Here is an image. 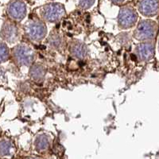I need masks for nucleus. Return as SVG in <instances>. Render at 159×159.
<instances>
[{"instance_id": "nucleus-1", "label": "nucleus", "mask_w": 159, "mask_h": 159, "mask_svg": "<svg viewBox=\"0 0 159 159\" xmlns=\"http://www.w3.org/2000/svg\"><path fill=\"white\" fill-rule=\"evenodd\" d=\"M157 32V25L150 20L142 21L138 25L134 32V37L139 41L151 40L155 37Z\"/></svg>"}, {"instance_id": "nucleus-2", "label": "nucleus", "mask_w": 159, "mask_h": 159, "mask_svg": "<svg viewBox=\"0 0 159 159\" xmlns=\"http://www.w3.org/2000/svg\"><path fill=\"white\" fill-rule=\"evenodd\" d=\"M14 57L19 65H30L34 59V52L29 45H18L14 49Z\"/></svg>"}, {"instance_id": "nucleus-3", "label": "nucleus", "mask_w": 159, "mask_h": 159, "mask_svg": "<svg viewBox=\"0 0 159 159\" xmlns=\"http://www.w3.org/2000/svg\"><path fill=\"white\" fill-rule=\"evenodd\" d=\"M25 35L32 41H40L45 38L47 29L43 22L31 21L25 25Z\"/></svg>"}, {"instance_id": "nucleus-4", "label": "nucleus", "mask_w": 159, "mask_h": 159, "mask_svg": "<svg viewBox=\"0 0 159 159\" xmlns=\"http://www.w3.org/2000/svg\"><path fill=\"white\" fill-rule=\"evenodd\" d=\"M63 6L58 3H52L45 6L42 10V16L48 22H54L60 20L65 15Z\"/></svg>"}, {"instance_id": "nucleus-5", "label": "nucleus", "mask_w": 159, "mask_h": 159, "mask_svg": "<svg viewBox=\"0 0 159 159\" xmlns=\"http://www.w3.org/2000/svg\"><path fill=\"white\" fill-rule=\"evenodd\" d=\"M138 15L132 8L123 7L119 12V25L123 29H127L134 26L137 21Z\"/></svg>"}, {"instance_id": "nucleus-6", "label": "nucleus", "mask_w": 159, "mask_h": 159, "mask_svg": "<svg viewBox=\"0 0 159 159\" xmlns=\"http://www.w3.org/2000/svg\"><path fill=\"white\" fill-rule=\"evenodd\" d=\"M8 12L13 19L21 21L26 15V7L25 4L21 1H15L10 5Z\"/></svg>"}, {"instance_id": "nucleus-7", "label": "nucleus", "mask_w": 159, "mask_h": 159, "mask_svg": "<svg viewBox=\"0 0 159 159\" xmlns=\"http://www.w3.org/2000/svg\"><path fill=\"white\" fill-rule=\"evenodd\" d=\"M139 9L144 16H154L158 11V1L157 0H142L139 4Z\"/></svg>"}, {"instance_id": "nucleus-8", "label": "nucleus", "mask_w": 159, "mask_h": 159, "mask_svg": "<svg viewBox=\"0 0 159 159\" xmlns=\"http://www.w3.org/2000/svg\"><path fill=\"white\" fill-rule=\"evenodd\" d=\"M136 52L139 58L142 61H147L151 59L154 54V49L150 43H142L138 45Z\"/></svg>"}, {"instance_id": "nucleus-9", "label": "nucleus", "mask_w": 159, "mask_h": 159, "mask_svg": "<svg viewBox=\"0 0 159 159\" xmlns=\"http://www.w3.org/2000/svg\"><path fill=\"white\" fill-rule=\"evenodd\" d=\"M5 38L10 42H15L19 38L18 28L13 24L8 25L5 29Z\"/></svg>"}, {"instance_id": "nucleus-10", "label": "nucleus", "mask_w": 159, "mask_h": 159, "mask_svg": "<svg viewBox=\"0 0 159 159\" xmlns=\"http://www.w3.org/2000/svg\"><path fill=\"white\" fill-rule=\"evenodd\" d=\"M45 75V69L42 65L37 64L32 66L30 69V76L34 80L37 82L42 81Z\"/></svg>"}, {"instance_id": "nucleus-11", "label": "nucleus", "mask_w": 159, "mask_h": 159, "mask_svg": "<svg viewBox=\"0 0 159 159\" xmlns=\"http://www.w3.org/2000/svg\"><path fill=\"white\" fill-rule=\"evenodd\" d=\"M70 52L75 57L81 59L87 55V48L80 42H75L71 46Z\"/></svg>"}, {"instance_id": "nucleus-12", "label": "nucleus", "mask_w": 159, "mask_h": 159, "mask_svg": "<svg viewBox=\"0 0 159 159\" xmlns=\"http://www.w3.org/2000/svg\"><path fill=\"white\" fill-rule=\"evenodd\" d=\"M49 139L47 136L40 135L36 140L37 148L39 150H45L49 147Z\"/></svg>"}, {"instance_id": "nucleus-13", "label": "nucleus", "mask_w": 159, "mask_h": 159, "mask_svg": "<svg viewBox=\"0 0 159 159\" xmlns=\"http://www.w3.org/2000/svg\"><path fill=\"white\" fill-rule=\"evenodd\" d=\"M49 42L52 47L58 48L61 45L62 38L59 35H53V36L50 37Z\"/></svg>"}, {"instance_id": "nucleus-14", "label": "nucleus", "mask_w": 159, "mask_h": 159, "mask_svg": "<svg viewBox=\"0 0 159 159\" xmlns=\"http://www.w3.org/2000/svg\"><path fill=\"white\" fill-rule=\"evenodd\" d=\"M94 2L95 0H80V6L84 9H88L93 5Z\"/></svg>"}, {"instance_id": "nucleus-15", "label": "nucleus", "mask_w": 159, "mask_h": 159, "mask_svg": "<svg viewBox=\"0 0 159 159\" xmlns=\"http://www.w3.org/2000/svg\"><path fill=\"white\" fill-rule=\"evenodd\" d=\"M8 55V50L5 45H0V61H4Z\"/></svg>"}, {"instance_id": "nucleus-16", "label": "nucleus", "mask_w": 159, "mask_h": 159, "mask_svg": "<svg viewBox=\"0 0 159 159\" xmlns=\"http://www.w3.org/2000/svg\"><path fill=\"white\" fill-rule=\"evenodd\" d=\"M112 2H115V3H120V2H123V0H110Z\"/></svg>"}, {"instance_id": "nucleus-17", "label": "nucleus", "mask_w": 159, "mask_h": 159, "mask_svg": "<svg viewBox=\"0 0 159 159\" xmlns=\"http://www.w3.org/2000/svg\"><path fill=\"white\" fill-rule=\"evenodd\" d=\"M31 159H32V158H31Z\"/></svg>"}]
</instances>
